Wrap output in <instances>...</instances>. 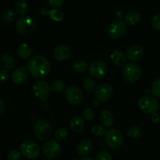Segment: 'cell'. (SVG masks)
<instances>
[{
    "mask_svg": "<svg viewBox=\"0 0 160 160\" xmlns=\"http://www.w3.org/2000/svg\"><path fill=\"white\" fill-rule=\"evenodd\" d=\"M66 87V84L63 81H60V80H55L50 84V88L52 92H61Z\"/></svg>",
    "mask_w": 160,
    "mask_h": 160,
    "instance_id": "f1b7e54d",
    "label": "cell"
},
{
    "mask_svg": "<svg viewBox=\"0 0 160 160\" xmlns=\"http://www.w3.org/2000/svg\"><path fill=\"white\" fill-rule=\"evenodd\" d=\"M92 105H93V107L95 108H97L98 106V100H95V101H94L93 102H92Z\"/></svg>",
    "mask_w": 160,
    "mask_h": 160,
    "instance_id": "7bdbcfd3",
    "label": "cell"
},
{
    "mask_svg": "<svg viewBox=\"0 0 160 160\" xmlns=\"http://www.w3.org/2000/svg\"><path fill=\"white\" fill-rule=\"evenodd\" d=\"M95 160H112V156L109 152L100 151L95 156Z\"/></svg>",
    "mask_w": 160,
    "mask_h": 160,
    "instance_id": "836d02e7",
    "label": "cell"
},
{
    "mask_svg": "<svg viewBox=\"0 0 160 160\" xmlns=\"http://www.w3.org/2000/svg\"><path fill=\"white\" fill-rule=\"evenodd\" d=\"M99 120L102 124L106 128H110L113 123V115L108 109L102 110L100 113Z\"/></svg>",
    "mask_w": 160,
    "mask_h": 160,
    "instance_id": "7402d4cb",
    "label": "cell"
},
{
    "mask_svg": "<svg viewBox=\"0 0 160 160\" xmlns=\"http://www.w3.org/2000/svg\"><path fill=\"white\" fill-rule=\"evenodd\" d=\"M144 48L140 45H134L127 51V56L132 62L140 61L143 58Z\"/></svg>",
    "mask_w": 160,
    "mask_h": 160,
    "instance_id": "9a60e30c",
    "label": "cell"
},
{
    "mask_svg": "<svg viewBox=\"0 0 160 160\" xmlns=\"http://www.w3.org/2000/svg\"><path fill=\"white\" fill-rule=\"evenodd\" d=\"M110 58L112 62L117 66H123L126 63V56L120 50H115L111 54Z\"/></svg>",
    "mask_w": 160,
    "mask_h": 160,
    "instance_id": "603a6c76",
    "label": "cell"
},
{
    "mask_svg": "<svg viewBox=\"0 0 160 160\" xmlns=\"http://www.w3.org/2000/svg\"><path fill=\"white\" fill-rule=\"evenodd\" d=\"M43 154L48 159H55L61 152V145L57 141L49 140L44 144L42 147Z\"/></svg>",
    "mask_w": 160,
    "mask_h": 160,
    "instance_id": "8fae6325",
    "label": "cell"
},
{
    "mask_svg": "<svg viewBox=\"0 0 160 160\" xmlns=\"http://www.w3.org/2000/svg\"><path fill=\"white\" fill-rule=\"evenodd\" d=\"M30 74L38 80L46 78L51 71V63L45 56L38 55L31 57L27 64Z\"/></svg>",
    "mask_w": 160,
    "mask_h": 160,
    "instance_id": "6da1fadb",
    "label": "cell"
},
{
    "mask_svg": "<svg viewBox=\"0 0 160 160\" xmlns=\"http://www.w3.org/2000/svg\"><path fill=\"white\" fill-rule=\"evenodd\" d=\"M95 116V112L94 111V109H91V108H88L83 112V118L88 121H91V120H93Z\"/></svg>",
    "mask_w": 160,
    "mask_h": 160,
    "instance_id": "e575fe53",
    "label": "cell"
},
{
    "mask_svg": "<svg viewBox=\"0 0 160 160\" xmlns=\"http://www.w3.org/2000/svg\"><path fill=\"white\" fill-rule=\"evenodd\" d=\"M159 109H160V104H159Z\"/></svg>",
    "mask_w": 160,
    "mask_h": 160,
    "instance_id": "f6af8a7d",
    "label": "cell"
},
{
    "mask_svg": "<svg viewBox=\"0 0 160 160\" xmlns=\"http://www.w3.org/2000/svg\"><path fill=\"white\" fill-rule=\"evenodd\" d=\"M92 142L88 139H84V140L81 141L78 144V147H77V152L78 154L81 156H87L88 154L91 152L92 149Z\"/></svg>",
    "mask_w": 160,
    "mask_h": 160,
    "instance_id": "e0dca14e",
    "label": "cell"
},
{
    "mask_svg": "<svg viewBox=\"0 0 160 160\" xmlns=\"http://www.w3.org/2000/svg\"><path fill=\"white\" fill-rule=\"evenodd\" d=\"M151 92L153 96L156 98H160V78L156 80L152 85Z\"/></svg>",
    "mask_w": 160,
    "mask_h": 160,
    "instance_id": "d6a6232c",
    "label": "cell"
},
{
    "mask_svg": "<svg viewBox=\"0 0 160 160\" xmlns=\"http://www.w3.org/2000/svg\"><path fill=\"white\" fill-rule=\"evenodd\" d=\"M79 160H92V159L89 157H81Z\"/></svg>",
    "mask_w": 160,
    "mask_h": 160,
    "instance_id": "ee69618b",
    "label": "cell"
},
{
    "mask_svg": "<svg viewBox=\"0 0 160 160\" xmlns=\"http://www.w3.org/2000/svg\"><path fill=\"white\" fill-rule=\"evenodd\" d=\"M0 74H1V83L3 84V83L6 82L9 79V73H8L7 70H2L1 72H0Z\"/></svg>",
    "mask_w": 160,
    "mask_h": 160,
    "instance_id": "f35d334b",
    "label": "cell"
},
{
    "mask_svg": "<svg viewBox=\"0 0 160 160\" xmlns=\"http://www.w3.org/2000/svg\"><path fill=\"white\" fill-rule=\"evenodd\" d=\"M28 78V73L24 67H20L15 69L12 72V80L16 84H23L26 82Z\"/></svg>",
    "mask_w": 160,
    "mask_h": 160,
    "instance_id": "2e32d148",
    "label": "cell"
},
{
    "mask_svg": "<svg viewBox=\"0 0 160 160\" xmlns=\"http://www.w3.org/2000/svg\"><path fill=\"white\" fill-rule=\"evenodd\" d=\"M20 152L19 150L13 149L9 152L7 155L8 160H19L20 159Z\"/></svg>",
    "mask_w": 160,
    "mask_h": 160,
    "instance_id": "d590c367",
    "label": "cell"
},
{
    "mask_svg": "<svg viewBox=\"0 0 160 160\" xmlns=\"http://www.w3.org/2000/svg\"><path fill=\"white\" fill-rule=\"evenodd\" d=\"M1 20L6 23H11L17 19V13L12 9H6L1 13Z\"/></svg>",
    "mask_w": 160,
    "mask_h": 160,
    "instance_id": "cb8c5ba5",
    "label": "cell"
},
{
    "mask_svg": "<svg viewBox=\"0 0 160 160\" xmlns=\"http://www.w3.org/2000/svg\"><path fill=\"white\" fill-rule=\"evenodd\" d=\"M84 119L81 116H75L70 122V128L73 132L79 133L84 129Z\"/></svg>",
    "mask_w": 160,
    "mask_h": 160,
    "instance_id": "ac0fdd59",
    "label": "cell"
},
{
    "mask_svg": "<svg viewBox=\"0 0 160 160\" xmlns=\"http://www.w3.org/2000/svg\"><path fill=\"white\" fill-rule=\"evenodd\" d=\"M123 75L125 81L128 83H135L141 78L142 69L139 65L134 62H129L126 64L123 69Z\"/></svg>",
    "mask_w": 160,
    "mask_h": 160,
    "instance_id": "8992f818",
    "label": "cell"
},
{
    "mask_svg": "<svg viewBox=\"0 0 160 160\" xmlns=\"http://www.w3.org/2000/svg\"><path fill=\"white\" fill-rule=\"evenodd\" d=\"M108 73V66L102 60L93 61L88 67V73L95 78H101Z\"/></svg>",
    "mask_w": 160,
    "mask_h": 160,
    "instance_id": "30bf717a",
    "label": "cell"
},
{
    "mask_svg": "<svg viewBox=\"0 0 160 160\" xmlns=\"http://www.w3.org/2000/svg\"><path fill=\"white\" fill-rule=\"evenodd\" d=\"M152 26L156 31H160V13L155 15L152 19Z\"/></svg>",
    "mask_w": 160,
    "mask_h": 160,
    "instance_id": "74e56055",
    "label": "cell"
},
{
    "mask_svg": "<svg viewBox=\"0 0 160 160\" xmlns=\"http://www.w3.org/2000/svg\"><path fill=\"white\" fill-rule=\"evenodd\" d=\"M138 107L144 113L152 115L159 110V105L155 97L145 95L139 99Z\"/></svg>",
    "mask_w": 160,
    "mask_h": 160,
    "instance_id": "277c9868",
    "label": "cell"
},
{
    "mask_svg": "<svg viewBox=\"0 0 160 160\" xmlns=\"http://www.w3.org/2000/svg\"><path fill=\"white\" fill-rule=\"evenodd\" d=\"M92 132L95 137H102V136L106 135V134L105 128L100 125H95V126L92 127Z\"/></svg>",
    "mask_w": 160,
    "mask_h": 160,
    "instance_id": "1f68e13d",
    "label": "cell"
},
{
    "mask_svg": "<svg viewBox=\"0 0 160 160\" xmlns=\"http://www.w3.org/2000/svg\"><path fill=\"white\" fill-rule=\"evenodd\" d=\"M83 87L87 92H93L96 89V82L92 78H86L83 81Z\"/></svg>",
    "mask_w": 160,
    "mask_h": 160,
    "instance_id": "83f0119b",
    "label": "cell"
},
{
    "mask_svg": "<svg viewBox=\"0 0 160 160\" xmlns=\"http://www.w3.org/2000/svg\"><path fill=\"white\" fill-rule=\"evenodd\" d=\"M68 136V131L65 128H59L55 133V138L57 142H62Z\"/></svg>",
    "mask_w": 160,
    "mask_h": 160,
    "instance_id": "4dcf8cb0",
    "label": "cell"
},
{
    "mask_svg": "<svg viewBox=\"0 0 160 160\" xmlns=\"http://www.w3.org/2000/svg\"><path fill=\"white\" fill-rule=\"evenodd\" d=\"M142 135V130L138 127H132L128 131V136L134 139L140 138Z\"/></svg>",
    "mask_w": 160,
    "mask_h": 160,
    "instance_id": "f546056e",
    "label": "cell"
},
{
    "mask_svg": "<svg viewBox=\"0 0 160 160\" xmlns=\"http://www.w3.org/2000/svg\"><path fill=\"white\" fill-rule=\"evenodd\" d=\"M17 31L23 37H31L37 30V23L28 16H21L16 22Z\"/></svg>",
    "mask_w": 160,
    "mask_h": 160,
    "instance_id": "7a4b0ae2",
    "label": "cell"
},
{
    "mask_svg": "<svg viewBox=\"0 0 160 160\" xmlns=\"http://www.w3.org/2000/svg\"><path fill=\"white\" fill-rule=\"evenodd\" d=\"M20 152L29 159H34L38 157L40 154L39 146L34 142L31 140H26L20 145Z\"/></svg>",
    "mask_w": 160,
    "mask_h": 160,
    "instance_id": "9c48e42d",
    "label": "cell"
},
{
    "mask_svg": "<svg viewBox=\"0 0 160 160\" xmlns=\"http://www.w3.org/2000/svg\"><path fill=\"white\" fill-rule=\"evenodd\" d=\"M29 6L25 0H18L15 4V10L19 15L25 16L28 12Z\"/></svg>",
    "mask_w": 160,
    "mask_h": 160,
    "instance_id": "d4e9b609",
    "label": "cell"
},
{
    "mask_svg": "<svg viewBox=\"0 0 160 160\" xmlns=\"http://www.w3.org/2000/svg\"><path fill=\"white\" fill-rule=\"evenodd\" d=\"M47 2L53 9H59L62 6L64 0H47Z\"/></svg>",
    "mask_w": 160,
    "mask_h": 160,
    "instance_id": "8d00e7d4",
    "label": "cell"
},
{
    "mask_svg": "<svg viewBox=\"0 0 160 160\" xmlns=\"http://www.w3.org/2000/svg\"><path fill=\"white\" fill-rule=\"evenodd\" d=\"M48 11H49V9H48V8H46V7L42 8V9H41V13H42V15L48 16Z\"/></svg>",
    "mask_w": 160,
    "mask_h": 160,
    "instance_id": "b9f144b4",
    "label": "cell"
},
{
    "mask_svg": "<svg viewBox=\"0 0 160 160\" xmlns=\"http://www.w3.org/2000/svg\"><path fill=\"white\" fill-rule=\"evenodd\" d=\"M35 137L41 142L48 140L52 132V127L51 123L46 120H39L34 126Z\"/></svg>",
    "mask_w": 160,
    "mask_h": 160,
    "instance_id": "3957f363",
    "label": "cell"
},
{
    "mask_svg": "<svg viewBox=\"0 0 160 160\" xmlns=\"http://www.w3.org/2000/svg\"><path fill=\"white\" fill-rule=\"evenodd\" d=\"M127 31V26L124 22L120 20L112 22L107 28V34L109 38L114 40H119L125 35Z\"/></svg>",
    "mask_w": 160,
    "mask_h": 160,
    "instance_id": "ba28073f",
    "label": "cell"
},
{
    "mask_svg": "<svg viewBox=\"0 0 160 160\" xmlns=\"http://www.w3.org/2000/svg\"><path fill=\"white\" fill-rule=\"evenodd\" d=\"M112 87L109 84H102L95 90V98L98 102H106L112 97Z\"/></svg>",
    "mask_w": 160,
    "mask_h": 160,
    "instance_id": "4fadbf2b",
    "label": "cell"
},
{
    "mask_svg": "<svg viewBox=\"0 0 160 160\" xmlns=\"http://www.w3.org/2000/svg\"><path fill=\"white\" fill-rule=\"evenodd\" d=\"M0 66L3 70H12L15 67V59L11 55L4 53L0 57Z\"/></svg>",
    "mask_w": 160,
    "mask_h": 160,
    "instance_id": "d6986e66",
    "label": "cell"
},
{
    "mask_svg": "<svg viewBox=\"0 0 160 160\" xmlns=\"http://www.w3.org/2000/svg\"><path fill=\"white\" fill-rule=\"evenodd\" d=\"M72 55V48L66 44H62L56 47L53 52V56L59 62L67 60Z\"/></svg>",
    "mask_w": 160,
    "mask_h": 160,
    "instance_id": "5bb4252c",
    "label": "cell"
},
{
    "mask_svg": "<svg viewBox=\"0 0 160 160\" xmlns=\"http://www.w3.org/2000/svg\"><path fill=\"white\" fill-rule=\"evenodd\" d=\"M33 92L38 99L41 101H46L51 95V88L46 81L39 80L33 85Z\"/></svg>",
    "mask_w": 160,
    "mask_h": 160,
    "instance_id": "52a82bcc",
    "label": "cell"
},
{
    "mask_svg": "<svg viewBox=\"0 0 160 160\" xmlns=\"http://www.w3.org/2000/svg\"><path fill=\"white\" fill-rule=\"evenodd\" d=\"M4 110H5L4 102H3L2 99H1V101H0V115H2L3 112H4Z\"/></svg>",
    "mask_w": 160,
    "mask_h": 160,
    "instance_id": "60d3db41",
    "label": "cell"
},
{
    "mask_svg": "<svg viewBox=\"0 0 160 160\" xmlns=\"http://www.w3.org/2000/svg\"><path fill=\"white\" fill-rule=\"evenodd\" d=\"M106 142L108 146L114 150L119 149L123 145V135L118 129L112 128L106 131Z\"/></svg>",
    "mask_w": 160,
    "mask_h": 160,
    "instance_id": "5b68a950",
    "label": "cell"
},
{
    "mask_svg": "<svg viewBox=\"0 0 160 160\" xmlns=\"http://www.w3.org/2000/svg\"><path fill=\"white\" fill-rule=\"evenodd\" d=\"M152 121L154 123H158L160 122V116L159 114H158L157 112L152 114Z\"/></svg>",
    "mask_w": 160,
    "mask_h": 160,
    "instance_id": "ab89813d",
    "label": "cell"
},
{
    "mask_svg": "<svg viewBox=\"0 0 160 160\" xmlns=\"http://www.w3.org/2000/svg\"><path fill=\"white\" fill-rule=\"evenodd\" d=\"M17 52L20 59L26 60V59H28L31 56L32 49H31V47L28 44L21 43L17 47Z\"/></svg>",
    "mask_w": 160,
    "mask_h": 160,
    "instance_id": "44dd1931",
    "label": "cell"
},
{
    "mask_svg": "<svg viewBox=\"0 0 160 160\" xmlns=\"http://www.w3.org/2000/svg\"><path fill=\"white\" fill-rule=\"evenodd\" d=\"M65 97L67 102L72 105H79L83 101L82 91L77 86H69L65 91Z\"/></svg>",
    "mask_w": 160,
    "mask_h": 160,
    "instance_id": "7c38bea8",
    "label": "cell"
},
{
    "mask_svg": "<svg viewBox=\"0 0 160 160\" xmlns=\"http://www.w3.org/2000/svg\"><path fill=\"white\" fill-rule=\"evenodd\" d=\"M73 68L77 73H84L86 70H88V64L86 63V62L82 59H78V60L75 61L73 62Z\"/></svg>",
    "mask_w": 160,
    "mask_h": 160,
    "instance_id": "4316f807",
    "label": "cell"
},
{
    "mask_svg": "<svg viewBox=\"0 0 160 160\" xmlns=\"http://www.w3.org/2000/svg\"><path fill=\"white\" fill-rule=\"evenodd\" d=\"M124 19L127 24L131 25V26H134V25H137L138 23L141 21L142 16H141L140 12H139L133 10L128 12V13L125 15Z\"/></svg>",
    "mask_w": 160,
    "mask_h": 160,
    "instance_id": "ffe728a7",
    "label": "cell"
},
{
    "mask_svg": "<svg viewBox=\"0 0 160 160\" xmlns=\"http://www.w3.org/2000/svg\"><path fill=\"white\" fill-rule=\"evenodd\" d=\"M48 16L52 19V20L56 22L62 21L64 18L63 12L57 9H49V11H48Z\"/></svg>",
    "mask_w": 160,
    "mask_h": 160,
    "instance_id": "484cf974",
    "label": "cell"
}]
</instances>
